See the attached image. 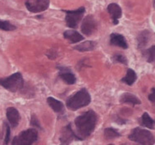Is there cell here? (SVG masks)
<instances>
[{
  "instance_id": "cell-10",
  "label": "cell",
  "mask_w": 155,
  "mask_h": 145,
  "mask_svg": "<svg viewBox=\"0 0 155 145\" xmlns=\"http://www.w3.org/2000/svg\"><path fill=\"white\" fill-rule=\"evenodd\" d=\"M58 69L59 71V72H58L59 77L64 82H66L68 84H74L76 83V76H75L73 73L71 72V71L69 68L62 67V66H58Z\"/></svg>"
},
{
  "instance_id": "cell-15",
  "label": "cell",
  "mask_w": 155,
  "mask_h": 145,
  "mask_svg": "<svg viewBox=\"0 0 155 145\" xmlns=\"http://www.w3.org/2000/svg\"><path fill=\"white\" fill-rule=\"evenodd\" d=\"M120 102L121 103H129L132 105H140L141 103L140 100L135 95L129 93H125L121 96Z\"/></svg>"
},
{
  "instance_id": "cell-7",
  "label": "cell",
  "mask_w": 155,
  "mask_h": 145,
  "mask_svg": "<svg viewBox=\"0 0 155 145\" xmlns=\"http://www.w3.org/2000/svg\"><path fill=\"white\" fill-rule=\"evenodd\" d=\"M49 2V0H27L25 2V7L28 11L38 13L48 9Z\"/></svg>"
},
{
  "instance_id": "cell-9",
  "label": "cell",
  "mask_w": 155,
  "mask_h": 145,
  "mask_svg": "<svg viewBox=\"0 0 155 145\" xmlns=\"http://www.w3.org/2000/svg\"><path fill=\"white\" fill-rule=\"evenodd\" d=\"M73 140H81V139L72 130L71 124H68V126L63 127L61 131L60 142L62 144H70Z\"/></svg>"
},
{
  "instance_id": "cell-3",
  "label": "cell",
  "mask_w": 155,
  "mask_h": 145,
  "mask_svg": "<svg viewBox=\"0 0 155 145\" xmlns=\"http://www.w3.org/2000/svg\"><path fill=\"white\" fill-rule=\"evenodd\" d=\"M0 85L12 93L19 91L24 86V80L20 72H16L8 77L0 79Z\"/></svg>"
},
{
  "instance_id": "cell-25",
  "label": "cell",
  "mask_w": 155,
  "mask_h": 145,
  "mask_svg": "<svg viewBox=\"0 0 155 145\" xmlns=\"http://www.w3.org/2000/svg\"><path fill=\"white\" fill-rule=\"evenodd\" d=\"M4 126L6 128V135L5 140H4V144H8L10 141V135H11V131H10V126L8 124L4 123Z\"/></svg>"
},
{
  "instance_id": "cell-17",
  "label": "cell",
  "mask_w": 155,
  "mask_h": 145,
  "mask_svg": "<svg viewBox=\"0 0 155 145\" xmlns=\"http://www.w3.org/2000/svg\"><path fill=\"white\" fill-rule=\"evenodd\" d=\"M150 37V31H142L140 35H139L137 40H138V48H144L146 44L149 42V39Z\"/></svg>"
},
{
  "instance_id": "cell-19",
  "label": "cell",
  "mask_w": 155,
  "mask_h": 145,
  "mask_svg": "<svg viewBox=\"0 0 155 145\" xmlns=\"http://www.w3.org/2000/svg\"><path fill=\"white\" fill-rule=\"evenodd\" d=\"M136 79H137L136 73L132 69H128L127 72V75L121 79V81L126 83L127 85H132L135 83V81H136Z\"/></svg>"
},
{
  "instance_id": "cell-26",
  "label": "cell",
  "mask_w": 155,
  "mask_h": 145,
  "mask_svg": "<svg viewBox=\"0 0 155 145\" xmlns=\"http://www.w3.org/2000/svg\"><path fill=\"white\" fill-rule=\"evenodd\" d=\"M31 125L33 126H35L37 128H41V126H40V121L38 120L37 119V117L35 116V115H32L31 116Z\"/></svg>"
},
{
  "instance_id": "cell-27",
  "label": "cell",
  "mask_w": 155,
  "mask_h": 145,
  "mask_svg": "<svg viewBox=\"0 0 155 145\" xmlns=\"http://www.w3.org/2000/svg\"><path fill=\"white\" fill-rule=\"evenodd\" d=\"M149 100L153 103V105L155 107V88H153L151 90V94L149 95Z\"/></svg>"
},
{
  "instance_id": "cell-5",
  "label": "cell",
  "mask_w": 155,
  "mask_h": 145,
  "mask_svg": "<svg viewBox=\"0 0 155 145\" xmlns=\"http://www.w3.org/2000/svg\"><path fill=\"white\" fill-rule=\"evenodd\" d=\"M38 140V132L35 129H28L21 132L12 140L13 145H31Z\"/></svg>"
},
{
  "instance_id": "cell-12",
  "label": "cell",
  "mask_w": 155,
  "mask_h": 145,
  "mask_svg": "<svg viewBox=\"0 0 155 145\" xmlns=\"http://www.w3.org/2000/svg\"><path fill=\"white\" fill-rule=\"evenodd\" d=\"M107 12H109V14L112 17L113 24L114 25L118 24V19L121 17V14H122V11H121L120 6L117 3H110L107 7Z\"/></svg>"
},
{
  "instance_id": "cell-16",
  "label": "cell",
  "mask_w": 155,
  "mask_h": 145,
  "mask_svg": "<svg viewBox=\"0 0 155 145\" xmlns=\"http://www.w3.org/2000/svg\"><path fill=\"white\" fill-rule=\"evenodd\" d=\"M47 103L49 105L51 108L54 110L55 112L58 113H62L64 110V105L62 102L57 100L56 98H53V97H48L47 98Z\"/></svg>"
},
{
  "instance_id": "cell-14",
  "label": "cell",
  "mask_w": 155,
  "mask_h": 145,
  "mask_svg": "<svg viewBox=\"0 0 155 145\" xmlns=\"http://www.w3.org/2000/svg\"><path fill=\"white\" fill-rule=\"evenodd\" d=\"M63 36H64L65 39L69 40V41H70L71 43H72V44L80 42V41H81V40H83V39H84V37L82 36L81 34L78 33V32L76 31H72V30L64 31Z\"/></svg>"
},
{
  "instance_id": "cell-11",
  "label": "cell",
  "mask_w": 155,
  "mask_h": 145,
  "mask_svg": "<svg viewBox=\"0 0 155 145\" xmlns=\"http://www.w3.org/2000/svg\"><path fill=\"white\" fill-rule=\"evenodd\" d=\"M6 116H7V118H8V120L10 126L12 128H15V127H17L18 126L21 117L20 114H19V112L17 111V108L12 107H8V108L7 109Z\"/></svg>"
},
{
  "instance_id": "cell-24",
  "label": "cell",
  "mask_w": 155,
  "mask_h": 145,
  "mask_svg": "<svg viewBox=\"0 0 155 145\" xmlns=\"http://www.w3.org/2000/svg\"><path fill=\"white\" fill-rule=\"evenodd\" d=\"M113 60L117 62H120V63H122V64L127 65V60L126 58V57L122 56L121 54H116L113 56Z\"/></svg>"
},
{
  "instance_id": "cell-6",
  "label": "cell",
  "mask_w": 155,
  "mask_h": 145,
  "mask_svg": "<svg viewBox=\"0 0 155 145\" xmlns=\"http://www.w3.org/2000/svg\"><path fill=\"white\" fill-rule=\"evenodd\" d=\"M66 12V23L68 27L71 29H75L82 19L85 12V8L81 7L80 8L74 10V11H64Z\"/></svg>"
},
{
  "instance_id": "cell-1",
  "label": "cell",
  "mask_w": 155,
  "mask_h": 145,
  "mask_svg": "<svg viewBox=\"0 0 155 145\" xmlns=\"http://www.w3.org/2000/svg\"><path fill=\"white\" fill-rule=\"evenodd\" d=\"M98 120V117L93 110H89L75 120V126L76 133L81 140L85 139L93 133L95 128L96 123Z\"/></svg>"
},
{
  "instance_id": "cell-4",
  "label": "cell",
  "mask_w": 155,
  "mask_h": 145,
  "mask_svg": "<svg viewBox=\"0 0 155 145\" xmlns=\"http://www.w3.org/2000/svg\"><path fill=\"white\" fill-rule=\"evenodd\" d=\"M129 140L140 144L152 145L155 143V137L149 130L141 128H135L129 134Z\"/></svg>"
},
{
  "instance_id": "cell-8",
  "label": "cell",
  "mask_w": 155,
  "mask_h": 145,
  "mask_svg": "<svg viewBox=\"0 0 155 145\" xmlns=\"http://www.w3.org/2000/svg\"><path fill=\"white\" fill-rule=\"evenodd\" d=\"M97 26H98V24L93 16L88 15L82 22L81 32L86 36H90L96 31Z\"/></svg>"
},
{
  "instance_id": "cell-18",
  "label": "cell",
  "mask_w": 155,
  "mask_h": 145,
  "mask_svg": "<svg viewBox=\"0 0 155 145\" xmlns=\"http://www.w3.org/2000/svg\"><path fill=\"white\" fill-rule=\"evenodd\" d=\"M95 48V43L93 41H85V42L80 44L74 47V49L79 51V52H87L92 51Z\"/></svg>"
},
{
  "instance_id": "cell-13",
  "label": "cell",
  "mask_w": 155,
  "mask_h": 145,
  "mask_svg": "<svg viewBox=\"0 0 155 145\" xmlns=\"http://www.w3.org/2000/svg\"><path fill=\"white\" fill-rule=\"evenodd\" d=\"M110 44L114 46H118L121 48H127L128 44L125 37L121 35L120 34L117 33H113L110 35Z\"/></svg>"
},
{
  "instance_id": "cell-28",
  "label": "cell",
  "mask_w": 155,
  "mask_h": 145,
  "mask_svg": "<svg viewBox=\"0 0 155 145\" xmlns=\"http://www.w3.org/2000/svg\"><path fill=\"white\" fill-rule=\"evenodd\" d=\"M153 7H154L155 8V0H153Z\"/></svg>"
},
{
  "instance_id": "cell-20",
  "label": "cell",
  "mask_w": 155,
  "mask_h": 145,
  "mask_svg": "<svg viewBox=\"0 0 155 145\" xmlns=\"http://www.w3.org/2000/svg\"><path fill=\"white\" fill-rule=\"evenodd\" d=\"M140 123L142 126H145L147 128L153 129L155 121L150 117V115L148 114L147 112H144L143 116H142V117H141Z\"/></svg>"
},
{
  "instance_id": "cell-2",
  "label": "cell",
  "mask_w": 155,
  "mask_h": 145,
  "mask_svg": "<svg viewBox=\"0 0 155 145\" xmlns=\"http://www.w3.org/2000/svg\"><path fill=\"white\" fill-rule=\"evenodd\" d=\"M91 102V97L87 89H81L75 94L66 102V105L68 108L76 111L78 109L88 106Z\"/></svg>"
},
{
  "instance_id": "cell-22",
  "label": "cell",
  "mask_w": 155,
  "mask_h": 145,
  "mask_svg": "<svg viewBox=\"0 0 155 145\" xmlns=\"http://www.w3.org/2000/svg\"><path fill=\"white\" fill-rule=\"evenodd\" d=\"M144 56L148 62H153L155 61V45L144 51Z\"/></svg>"
},
{
  "instance_id": "cell-21",
  "label": "cell",
  "mask_w": 155,
  "mask_h": 145,
  "mask_svg": "<svg viewBox=\"0 0 155 145\" xmlns=\"http://www.w3.org/2000/svg\"><path fill=\"white\" fill-rule=\"evenodd\" d=\"M120 136H121V134H119L115 129L107 128L104 130V137L106 140H113V139H116Z\"/></svg>"
},
{
  "instance_id": "cell-23",
  "label": "cell",
  "mask_w": 155,
  "mask_h": 145,
  "mask_svg": "<svg viewBox=\"0 0 155 145\" xmlns=\"http://www.w3.org/2000/svg\"><path fill=\"white\" fill-rule=\"evenodd\" d=\"M0 29L5 31H15L17 27L14 25H12L8 21H3L0 20Z\"/></svg>"
}]
</instances>
